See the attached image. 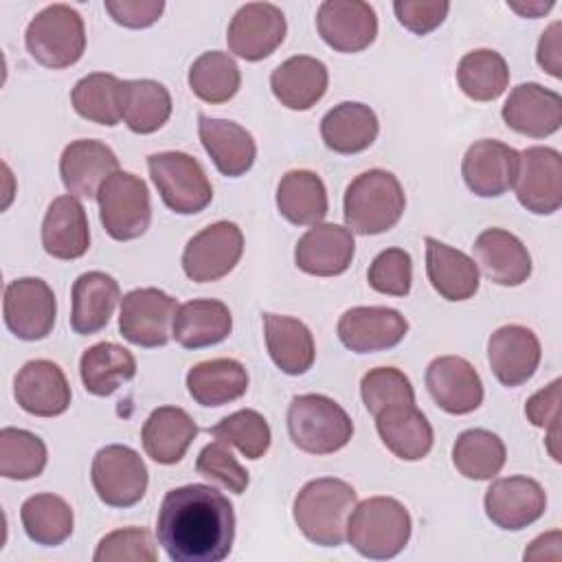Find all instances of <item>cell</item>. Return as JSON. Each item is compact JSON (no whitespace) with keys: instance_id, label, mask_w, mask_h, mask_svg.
Here are the masks:
<instances>
[{"instance_id":"2","label":"cell","mask_w":562,"mask_h":562,"mask_svg":"<svg viewBox=\"0 0 562 562\" xmlns=\"http://www.w3.org/2000/svg\"><path fill=\"white\" fill-rule=\"evenodd\" d=\"M358 503L356 490L334 476L305 483L292 507L299 531L318 547H340L347 540V520Z\"/></svg>"},{"instance_id":"32","label":"cell","mask_w":562,"mask_h":562,"mask_svg":"<svg viewBox=\"0 0 562 562\" xmlns=\"http://www.w3.org/2000/svg\"><path fill=\"white\" fill-rule=\"evenodd\" d=\"M233 331L231 310L217 299H193L178 305L171 336L184 349L213 347Z\"/></svg>"},{"instance_id":"47","label":"cell","mask_w":562,"mask_h":562,"mask_svg":"<svg viewBox=\"0 0 562 562\" xmlns=\"http://www.w3.org/2000/svg\"><path fill=\"white\" fill-rule=\"evenodd\" d=\"M360 395L373 417L397 404H415L411 380L395 367H375L367 371L360 382Z\"/></svg>"},{"instance_id":"53","label":"cell","mask_w":562,"mask_h":562,"mask_svg":"<svg viewBox=\"0 0 562 562\" xmlns=\"http://www.w3.org/2000/svg\"><path fill=\"white\" fill-rule=\"evenodd\" d=\"M103 7L116 24L127 29H147L165 11L162 0H105Z\"/></svg>"},{"instance_id":"30","label":"cell","mask_w":562,"mask_h":562,"mask_svg":"<svg viewBox=\"0 0 562 562\" xmlns=\"http://www.w3.org/2000/svg\"><path fill=\"white\" fill-rule=\"evenodd\" d=\"M198 435V424L180 406H160L143 424L140 441L149 459L160 465L178 463Z\"/></svg>"},{"instance_id":"3","label":"cell","mask_w":562,"mask_h":562,"mask_svg":"<svg viewBox=\"0 0 562 562\" xmlns=\"http://www.w3.org/2000/svg\"><path fill=\"white\" fill-rule=\"evenodd\" d=\"M408 509L391 496H371L356 503L347 520V542L369 560H391L411 540Z\"/></svg>"},{"instance_id":"23","label":"cell","mask_w":562,"mask_h":562,"mask_svg":"<svg viewBox=\"0 0 562 562\" xmlns=\"http://www.w3.org/2000/svg\"><path fill=\"white\" fill-rule=\"evenodd\" d=\"M121 171L116 154L101 140L79 138L64 147L59 176L66 191L75 198H97L103 182Z\"/></svg>"},{"instance_id":"27","label":"cell","mask_w":562,"mask_h":562,"mask_svg":"<svg viewBox=\"0 0 562 562\" xmlns=\"http://www.w3.org/2000/svg\"><path fill=\"white\" fill-rule=\"evenodd\" d=\"M198 134L222 176L239 178L252 167L257 158V145L252 134L239 123L200 114Z\"/></svg>"},{"instance_id":"22","label":"cell","mask_w":562,"mask_h":562,"mask_svg":"<svg viewBox=\"0 0 562 562\" xmlns=\"http://www.w3.org/2000/svg\"><path fill=\"white\" fill-rule=\"evenodd\" d=\"M13 397L29 415L57 417L70 406V384L59 364L29 360L13 380Z\"/></svg>"},{"instance_id":"18","label":"cell","mask_w":562,"mask_h":562,"mask_svg":"<svg viewBox=\"0 0 562 562\" xmlns=\"http://www.w3.org/2000/svg\"><path fill=\"white\" fill-rule=\"evenodd\" d=\"M520 151L494 140L481 138L472 143L461 160V176L468 189L479 198H498L514 187Z\"/></svg>"},{"instance_id":"38","label":"cell","mask_w":562,"mask_h":562,"mask_svg":"<svg viewBox=\"0 0 562 562\" xmlns=\"http://www.w3.org/2000/svg\"><path fill=\"white\" fill-rule=\"evenodd\" d=\"M171 116V94L154 79L121 81V119L134 134H151Z\"/></svg>"},{"instance_id":"24","label":"cell","mask_w":562,"mask_h":562,"mask_svg":"<svg viewBox=\"0 0 562 562\" xmlns=\"http://www.w3.org/2000/svg\"><path fill=\"white\" fill-rule=\"evenodd\" d=\"M353 233L340 224H314L294 248V263L312 277L342 274L353 259Z\"/></svg>"},{"instance_id":"12","label":"cell","mask_w":562,"mask_h":562,"mask_svg":"<svg viewBox=\"0 0 562 562\" xmlns=\"http://www.w3.org/2000/svg\"><path fill=\"white\" fill-rule=\"evenodd\" d=\"M176 299L158 288H136L121 299L119 331L138 347H162L171 338Z\"/></svg>"},{"instance_id":"10","label":"cell","mask_w":562,"mask_h":562,"mask_svg":"<svg viewBox=\"0 0 562 562\" xmlns=\"http://www.w3.org/2000/svg\"><path fill=\"white\" fill-rule=\"evenodd\" d=\"M244 255V235L235 222H215L193 235L182 252V270L195 283L226 277Z\"/></svg>"},{"instance_id":"45","label":"cell","mask_w":562,"mask_h":562,"mask_svg":"<svg viewBox=\"0 0 562 562\" xmlns=\"http://www.w3.org/2000/svg\"><path fill=\"white\" fill-rule=\"evenodd\" d=\"M46 461V443L35 432L11 426L0 430V474L4 479H35L44 472Z\"/></svg>"},{"instance_id":"21","label":"cell","mask_w":562,"mask_h":562,"mask_svg":"<svg viewBox=\"0 0 562 562\" xmlns=\"http://www.w3.org/2000/svg\"><path fill=\"white\" fill-rule=\"evenodd\" d=\"M505 125L531 138H544L562 125V97L540 83L516 86L501 110Z\"/></svg>"},{"instance_id":"14","label":"cell","mask_w":562,"mask_h":562,"mask_svg":"<svg viewBox=\"0 0 562 562\" xmlns=\"http://www.w3.org/2000/svg\"><path fill=\"white\" fill-rule=\"evenodd\" d=\"M285 31V15L277 4L248 2L228 24V50L246 61H261L283 44Z\"/></svg>"},{"instance_id":"26","label":"cell","mask_w":562,"mask_h":562,"mask_svg":"<svg viewBox=\"0 0 562 562\" xmlns=\"http://www.w3.org/2000/svg\"><path fill=\"white\" fill-rule=\"evenodd\" d=\"M42 246L55 259H79L90 248L88 215L79 198L59 195L55 198L42 222Z\"/></svg>"},{"instance_id":"48","label":"cell","mask_w":562,"mask_h":562,"mask_svg":"<svg viewBox=\"0 0 562 562\" xmlns=\"http://www.w3.org/2000/svg\"><path fill=\"white\" fill-rule=\"evenodd\" d=\"M92 558L94 562H156L158 551L149 529L125 527L103 536Z\"/></svg>"},{"instance_id":"40","label":"cell","mask_w":562,"mask_h":562,"mask_svg":"<svg viewBox=\"0 0 562 562\" xmlns=\"http://www.w3.org/2000/svg\"><path fill=\"white\" fill-rule=\"evenodd\" d=\"M26 536L42 547L66 542L75 529L72 507L57 494H33L20 507Z\"/></svg>"},{"instance_id":"31","label":"cell","mask_w":562,"mask_h":562,"mask_svg":"<svg viewBox=\"0 0 562 562\" xmlns=\"http://www.w3.org/2000/svg\"><path fill=\"white\" fill-rule=\"evenodd\" d=\"M70 299V327L81 336H90L110 323L121 299V288L114 277L101 270H90L77 277Z\"/></svg>"},{"instance_id":"9","label":"cell","mask_w":562,"mask_h":562,"mask_svg":"<svg viewBox=\"0 0 562 562\" xmlns=\"http://www.w3.org/2000/svg\"><path fill=\"white\" fill-rule=\"evenodd\" d=\"M90 479L101 503L110 507H132L147 492V465L143 457L121 443L101 448L90 468Z\"/></svg>"},{"instance_id":"37","label":"cell","mask_w":562,"mask_h":562,"mask_svg":"<svg viewBox=\"0 0 562 562\" xmlns=\"http://www.w3.org/2000/svg\"><path fill=\"white\" fill-rule=\"evenodd\" d=\"M279 213L296 226L321 224L327 215V189L318 173L310 169H292L281 176L277 187Z\"/></svg>"},{"instance_id":"54","label":"cell","mask_w":562,"mask_h":562,"mask_svg":"<svg viewBox=\"0 0 562 562\" xmlns=\"http://www.w3.org/2000/svg\"><path fill=\"white\" fill-rule=\"evenodd\" d=\"M538 66L549 72L551 77H562V22H553L540 35L538 50H536Z\"/></svg>"},{"instance_id":"8","label":"cell","mask_w":562,"mask_h":562,"mask_svg":"<svg viewBox=\"0 0 562 562\" xmlns=\"http://www.w3.org/2000/svg\"><path fill=\"white\" fill-rule=\"evenodd\" d=\"M97 202L101 224L112 239H138L149 228L151 202L143 178L130 171L112 173L99 189Z\"/></svg>"},{"instance_id":"15","label":"cell","mask_w":562,"mask_h":562,"mask_svg":"<svg viewBox=\"0 0 562 562\" xmlns=\"http://www.w3.org/2000/svg\"><path fill=\"white\" fill-rule=\"evenodd\" d=\"M323 42L338 53H360L375 42L378 15L362 0H325L316 11Z\"/></svg>"},{"instance_id":"1","label":"cell","mask_w":562,"mask_h":562,"mask_svg":"<svg viewBox=\"0 0 562 562\" xmlns=\"http://www.w3.org/2000/svg\"><path fill=\"white\" fill-rule=\"evenodd\" d=\"M156 536L173 562H220L233 549L235 509L211 485L173 487L160 503Z\"/></svg>"},{"instance_id":"49","label":"cell","mask_w":562,"mask_h":562,"mask_svg":"<svg viewBox=\"0 0 562 562\" xmlns=\"http://www.w3.org/2000/svg\"><path fill=\"white\" fill-rule=\"evenodd\" d=\"M195 470L204 479L226 487L233 494H244L248 483H250L248 470L233 457V452L220 439L206 443L200 450L198 461H195Z\"/></svg>"},{"instance_id":"7","label":"cell","mask_w":562,"mask_h":562,"mask_svg":"<svg viewBox=\"0 0 562 562\" xmlns=\"http://www.w3.org/2000/svg\"><path fill=\"white\" fill-rule=\"evenodd\" d=\"M149 176L167 209L178 215H195L213 200V187L204 167L184 151H158L147 158Z\"/></svg>"},{"instance_id":"33","label":"cell","mask_w":562,"mask_h":562,"mask_svg":"<svg viewBox=\"0 0 562 562\" xmlns=\"http://www.w3.org/2000/svg\"><path fill=\"white\" fill-rule=\"evenodd\" d=\"M375 428L386 450L402 461L424 459L435 441L430 422L415 404H397L378 413Z\"/></svg>"},{"instance_id":"39","label":"cell","mask_w":562,"mask_h":562,"mask_svg":"<svg viewBox=\"0 0 562 562\" xmlns=\"http://www.w3.org/2000/svg\"><path fill=\"white\" fill-rule=\"evenodd\" d=\"M79 375L90 395L105 397L136 375V360L116 342H97L83 351L79 360Z\"/></svg>"},{"instance_id":"52","label":"cell","mask_w":562,"mask_h":562,"mask_svg":"<svg viewBox=\"0 0 562 562\" xmlns=\"http://www.w3.org/2000/svg\"><path fill=\"white\" fill-rule=\"evenodd\" d=\"M525 415L536 428L549 430V443L558 441L560 422V380H553L538 393H533L525 404Z\"/></svg>"},{"instance_id":"34","label":"cell","mask_w":562,"mask_h":562,"mask_svg":"<svg viewBox=\"0 0 562 562\" xmlns=\"http://www.w3.org/2000/svg\"><path fill=\"white\" fill-rule=\"evenodd\" d=\"M380 121L375 112L358 101H342L321 119V138L327 149L351 156L369 149L378 138Z\"/></svg>"},{"instance_id":"36","label":"cell","mask_w":562,"mask_h":562,"mask_svg":"<svg viewBox=\"0 0 562 562\" xmlns=\"http://www.w3.org/2000/svg\"><path fill=\"white\" fill-rule=\"evenodd\" d=\"M187 389L200 406H224L246 393L248 371L235 358L204 360L189 369Z\"/></svg>"},{"instance_id":"44","label":"cell","mask_w":562,"mask_h":562,"mask_svg":"<svg viewBox=\"0 0 562 562\" xmlns=\"http://www.w3.org/2000/svg\"><path fill=\"white\" fill-rule=\"evenodd\" d=\"M70 103L81 119L114 127L121 121V79L110 72H90L70 90Z\"/></svg>"},{"instance_id":"6","label":"cell","mask_w":562,"mask_h":562,"mask_svg":"<svg viewBox=\"0 0 562 562\" xmlns=\"http://www.w3.org/2000/svg\"><path fill=\"white\" fill-rule=\"evenodd\" d=\"M24 44L37 64L53 70L68 68L86 50L83 20L68 4H50L29 22Z\"/></svg>"},{"instance_id":"51","label":"cell","mask_w":562,"mask_h":562,"mask_svg":"<svg viewBox=\"0 0 562 562\" xmlns=\"http://www.w3.org/2000/svg\"><path fill=\"white\" fill-rule=\"evenodd\" d=\"M393 11L397 22L415 35L435 31L448 15L450 2L439 0H395Z\"/></svg>"},{"instance_id":"11","label":"cell","mask_w":562,"mask_h":562,"mask_svg":"<svg viewBox=\"0 0 562 562\" xmlns=\"http://www.w3.org/2000/svg\"><path fill=\"white\" fill-rule=\"evenodd\" d=\"M2 316L20 340H42L55 327L57 301L50 285L37 277H22L4 288Z\"/></svg>"},{"instance_id":"55","label":"cell","mask_w":562,"mask_h":562,"mask_svg":"<svg viewBox=\"0 0 562 562\" xmlns=\"http://www.w3.org/2000/svg\"><path fill=\"white\" fill-rule=\"evenodd\" d=\"M514 11H518L520 15H525V18H538V15H542V13H547L551 7H553V2L551 0H547V2H527V4H516V2H507Z\"/></svg>"},{"instance_id":"41","label":"cell","mask_w":562,"mask_h":562,"mask_svg":"<svg viewBox=\"0 0 562 562\" xmlns=\"http://www.w3.org/2000/svg\"><path fill=\"white\" fill-rule=\"evenodd\" d=\"M507 459L503 439L485 428L463 430L452 446V463L459 474L472 481L494 479Z\"/></svg>"},{"instance_id":"5","label":"cell","mask_w":562,"mask_h":562,"mask_svg":"<svg viewBox=\"0 0 562 562\" xmlns=\"http://www.w3.org/2000/svg\"><path fill=\"white\" fill-rule=\"evenodd\" d=\"M288 432L299 450L307 454H331L349 443L353 422L331 397L303 393L292 397L288 406Z\"/></svg>"},{"instance_id":"35","label":"cell","mask_w":562,"mask_h":562,"mask_svg":"<svg viewBox=\"0 0 562 562\" xmlns=\"http://www.w3.org/2000/svg\"><path fill=\"white\" fill-rule=\"evenodd\" d=\"M263 336L272 362L288 375H301L312 369L316 358L314 336L305 323L294 316L263 314Z\"/></svg>"},{"instance_id":"28","label":"cell","mask_w":562,"mask_h":562,"mask_svg":"<svg viewBox=\"0 0 562 562\" xmlns=\"http://www.w3.org/2000/svg\"><path fill=\"white\" fill-rule=\"evenodd\" d=\"M327 83V66L310 55H294L279 64L270 75V88L277 101L296 112L316 105L325 97Z\"/></svg>"},{"instance_id":"16","label":"cell","mask_w":562,"mask_h":562,"mask_svg":"<svg viewBox=\"0 0 562 562\" xmlns=\"http://www.w3.org/2000/svg\"><path fill=\"white\" fill-rule=\"evenodd\" d=\"M485 514L487 518L505 529L520 531L542 518L547 509V494L542 485L529 476H505L496 479L485 490Z\"/></svg>"},{"instance_id":"42","label":"cell","mask_w":562,"mask_h":562,"mask_svg":"<svg viewBox=\"0 0 562 562\" xmlns=\"http://www.w3.org/2000/svg\"><path fill=\"white\" fill-rule=\"evenodd\" d=\"M457 83L472 101H494L509 83L507 61L492 48L470 50L457 66Z\"/></svg>"},{"instance_id":"43","label":"cell","mask_w":562,"mask_h":562,"mask_svg":"<svg viewBox=\"0 0 562 562\" xmlns=\"http://www.w3.org/2000/svg\"><path fill=\"white\" fill-rule=\"evenodd\" d=\"M239 86L241 72L228 53L206 50L189 68V88L204 103H226Z\"/></svg>"},{"instance_id":"50","label":"cell","mask_w":562,"mask_h":562,"mask_svg":"<svg viewBox=\"0 0 562 562\" xmlns=\"http://www.w3.org/2000/svg\"><path fill=\"white\" fill-rule=\"evenodd\" d=\"M369 285L389 296H406L413 283V261L404 248H386L369 266Z\"/></svg>"},{"instance_id":"13","label":"cell","mask_w":562,"mask_h":562,"mask_svg":"<svg viewBox=\"0 0 562 562\" xmlns=\"http://www.w3.org/2000/svg\"><path fill=\"white\" fill-rule=\"evenodd\" d=\"M514 191L527 211L551 215L562 204V156L553 147H527L520 151Z\"/></svg>"},{"instance_id":"4","label":"cell","mask_w":562,"mask_h":562,"mask_svg":"<svg viewBox=\"0 0 562 562\" xmlns=\"http://www.w3.org/2000/svg\"><path fill=\"white\" fill-rule=\"evenodd\" d=\"M404 206V189L386 169H369L356 176L342 200L347 228L358 235L386 233L400 222Z\"/></svg>"},{"instance_id":"17","label":"cell","mask_w":562,"mask_h":562,"mask_svg":"<svg viewBox=\"0 0 562 562\" xmlns=\"http://www.w3.org/2000/svg\"><path fill=\"white\" fill-rule=\"evenodd\" d=\"M338 338L353 353L386 351L400 345L408 331V321L393 307L358 305L338 321Z\"/></svg>"},{"instance_id":"25","label":"cell","mask_w":562,"mask_h":562,"mask_svg":"<svg viewBox=\"0 0 562 562\" xmlns=\"http://www.w3.org/2000/svg\"><path fill=\"white\" fill-rule=\"evenodd\" d=\"M476 266L483 274L505 288H516L531 277V255L527 246L505 228H485L474 239Z\"/></svg>"},{"instance_id":"20","label":"cell","mask_w":562,"mask_h":562,"mask_svg":"<svg viewBox=\"0 0 562 562\" xmlns=\"http://www.w3.org/2000/svg\"><path fill=\"white\" fill-rule=\"evenodd\" d=\"M542 358L538 336L525 325H503L487 340V362L503 386H520Z\"/></svg>"},{"instance_id":"29","label":"cell","mask_w":562,"mask_h":562,"mask_svg":"<svg viewBox=\"0 0 562 562\" xmlns=\"http://www.w3.org/2000/svg\"><path fill=\"white\" fill-rule=\"evenodd\" d=\"M426 274L432 290L446 301H468L479 290V266L463 250L426 237Z\"/></svg>"},{"instance_id":"46","label":"cell","mask_w":562,"mask_h":562,"mask_svg":"<svg viewBox=\"0 0 562 562\" xmlns=\"http://www.w3.org/2000/svg\"><path fill=\"white\" fill-rule=\"evenodd\" d=\"M209 432L224 441L226 446H235L246 459H261L272 441L270 426L259 411L241 408L224 417L220 424L209 428Z\"/></svg>"},{"instance_id":"19","label":"cell","mask_w":562,"mask_h":562,"mask_svg":"<svg viewBox=\"0 0 562 562\" xmlns=\"http://www.w3.org/2000/svg\"><path fill=\"white\" fill-rule=\"evenodd\" d=\"M426 389L435 404L450 415H468L483 402V382L461 356H439L426 369Z\"/></svg>"}]
</instances>
